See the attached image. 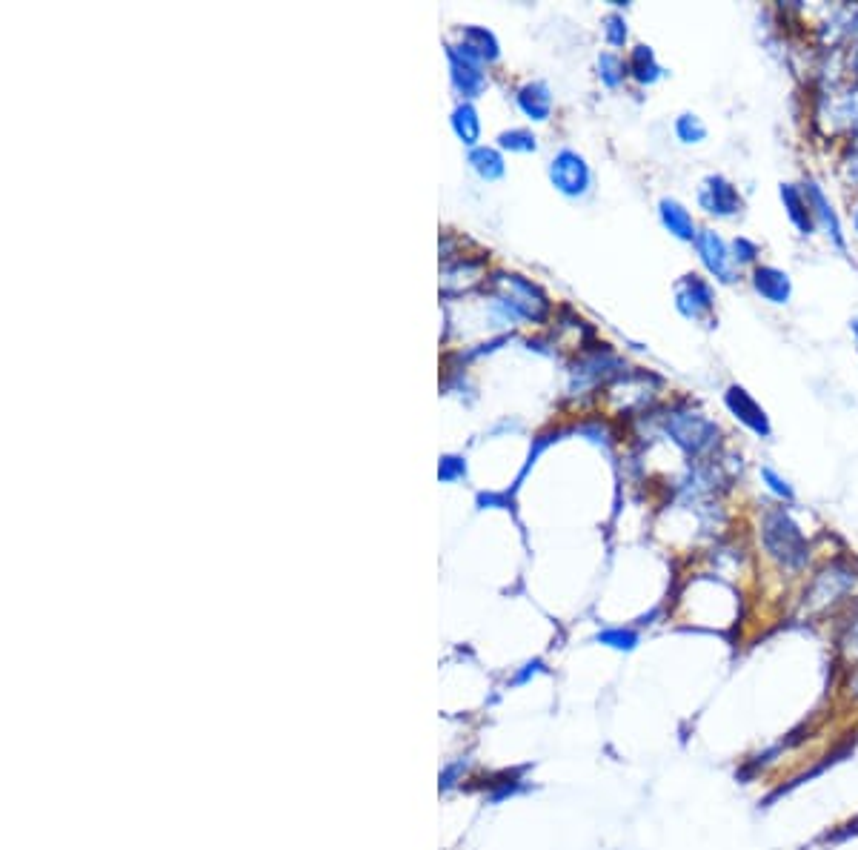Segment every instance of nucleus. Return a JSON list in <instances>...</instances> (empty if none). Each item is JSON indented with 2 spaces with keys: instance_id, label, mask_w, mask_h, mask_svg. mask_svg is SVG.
Here are the masks:
<instances>
[{
  "instance_id": "1",
  "label": "nucleus",
  "mask_w": 858,
  "mask_h": 850,
  "mask_svg": "<svg viewBox=\"0 0 858 850\" xmlns=\"http://www.w3.org/2000/svg\"><path fill=\"white\" fill-rule=\"evenodd\" d=\"M761 547L787 573H801L810 564V541L784 507H770L761 516Z\"/></svg>"
},
{
  "instance_id": "2",
  "label": "nucleus",
  "mask_w": 858,
  "mask_h": 850,
  "mask_svg": "<svg viewBox=\"0 0 858 850\" xmlns=\"http://www.w3.org/2000/svg\"><path fill=\"white\" fill-rule=\"evenodd\" d=\"M664 430L684 453H690L695 458L713 453L715 447H718V441H721L718 438L721 436L718 424L710 421L704 413H698V410H675V413L664 418Z\"/></svg>"
},
{
  "instance_id": "3",
  "label": "nucleus",
  "mask_w": 858,
  "mask_h": 850,
  "mask_svg": "<svg viewBox=\"0 0 858 850\" xmlns=\"http://www.w3.org/2000/svg\"><path fill=\"white\" fill-rule=\"evenodd\" d=\"M858 590V573L844 561H833L824 570H818L813 581L804 590V607L813 613H827L838 602L850 599Z\"/></svg>"
},
{
  "instance_id": "4",
  "label": "nucleus",
  "mask_w": 858,
  "mask_h": 850,
  "mask_svg": "<svg viewBox=\"0 0 858 850\" xmlns=\"http://www.w3.org/2000/svg\"><path fill=\"white\" fill-rule=\"evenodd\" d=\"M675 310L693 324H713L715 290L704 275H684L675 284Z\"/></svg>"
},
{
  "instance_id": "5",
  "label": "nucleus",
  "mask_w": 858,
  "mask_h": 850,
  "mask_svg": "<svg viewBox=\"0 0 858 850\" xmlns=\"http://www.w3.org/2000/svg\"><path fill=\"white\" fill-rule=\"evenodd\" d=\"M695 252H698V261H701V267L713 275L718 284H736L738 281V267L736 261H733V252H730V244L715 232V229L704 227L698 229V235H695L693 241Z\"/></svg>"
},
{
  "instance_id": "6",
  "label": "nucleus",
  "mask_w": 858,
  "mask_h": 850,
  "mask_svg": "<svg viewBox=\"0 0 858 850\" xmlns=\"http://www.w3.org/2000/svg\"><path fill=\"white\" fill-rule=\"evenodd\" d=\"M695 201L698 207L704 209L710 218H721V221H730V218H738L744 212V198L733 181H727L724 175H707L701 181V187L695 192Z\"/></svg>"
},
{
  "instance_id": "7",
  "label": "nucleus",
  "mask_w": 858,
  "mask_h": 850,
  "mask_svg": "<svg viewBox=\"0 0 858 850\" xmlns=\"http://www.w3.org/2000/svg\"><path fill=\"white\" fill-rule=\"evenodd\" d=\"M724 407H727L738 424H741V427H747L753 436L758 438L773 436V424H770V415H767V410H764L756 398H753V393H747L741 384H730V387H727V393H724Z\"/></svg>"
},
{
  "instance_id": "8",
  "label": "nucleus",
  "mask_w": 858,
  "mask_h": 850,
  "mask_svg": "<svg viewBox=\"0 0 858 850\" xmlns=\"http://www.w3.org/2000/svg\"><path fill=\"white\" fill-rule=\"evenodd\" d=\"M550 178L558 192L570 195V198H578L584 195L590 184H593V175H590V166L587 161L572 152V149H561L550 164Z\"/></svg>"
},
{
  "instance_id": "9",
  "label": "nucleus",
  "mask_w": 858,
  "mask_h": 850,
  "mask_svg": "<svg viewBox=\"0 0 858 850\" xmlns=\"http://www.w3.org/2000/svg\"><path fill=\"white\" fill-rule=\"evenodd\" d=\"M801 189H804V195H807V201H810V209H813V215H816L818 229L830 238V244H833L838 252H847V235H844V227H841V221H838V212L833 209V204H830L827 192H824L821 184L813 181V178H804Z\"/></svg>"
},
{
  "instance_id": "10",
  "label": "nucleus",
  "mask_w": 858,
  "mask_h": 850,
  "mask_svg": "<svg viewBox=\"0 0 858 850\" xmlns=\"http://www.w3.org/2000/svg\"><path fill=\"white\" fill-rule=\"evenodd\" d=\"M750 284L761 301L773 304V307H787L793 301V278L790 272L778 270L773 264H756L750 270Z\"/></svg>"
},
{
  "instance_id": "11",
  "label": "nucleus",
  "mask_w": 858,
  "mask_h": 850,
  "mask_svg": "<svg viewBox=\"0 0 858 850\" xmlns=\"http://www.w3.org/2000/svg\"><path fill=\"white\" fill-rule=\"evenodd\" d=\"M778 198H781V204H784V212H787L790 224L798 229V235L810 238L818 229V224L813 209H810V201H807V195H804V189L796 187V184H781V187H778Z\"/></svg>"
},
{
  "instance_id": "12",
  "label": "nucleus",
  "mask_w": 858,
  "mask_h": 850,
  "mask_svg": "<svg viewBox=\"0 0 858 850\" xmlns=\"http://www.w3.org/2000/svg\"><path fill=\"white\" fill-rule=\"evenodd\" d=\"M658 218H661V224H664V229H667L673 238L684 241V244H693L695 235H698V227H695L693 212L684 207L681 201L661 198V201H658Z\"/></svg>"
},
{
  "instance_id": "13",
  "label": "nucleus",
  "mask_w": 858,
  "mask_h": 850,
  "mask_svg": "<svg viewBox=\"0 0 858 850\" xmlns=\"http://www.w3.org/2000/svg\"><path fill=\"white\" fill-rule=\"evenodd\" d=\"M627 66H630V75H633L635 81L644 83V86H653L655 81L664 78V66L655 61V52L650 46H635L633 52H630Z\"/></svg>"
},
{
  "instance_id": "14",
  "label": "nucleus",
  "mask_w": 858,
  "mask_h": 850,
  "mask_svg": "<svg viewBox=\"0 0 858 850\" xmlns=\"http://www.w3.org/2000/svg\"><path fill=\"white\" fill-rule=\"evenodd\" d=\"M518 104L530 115L532 121H547L552 112V95L544 83H527L518 92Z\"/></svg>"
},
{
  "instance_id": "15",
  "label": "nucleus",
  "mask_w": 858,
  "mask_h": 850,
  "mask_svg": "<svg viewBox=\"0 0 858 850\" xmlns=\"http://www.w3.org/2000/svg\"><path fill=\"white\" fill-rule=\"evenodd\" d=\"M673 129H675V138L687 146L704 144V141H707V135H710L707 124H704L695 112H681V115L675 118Z\"/></svg>"
},
{
  "instance_id": "16",
  "label": "nucleus",
  "mask_w": 858,
  "mask_h": 850,
  "mask_svg": "<svg viewBox=\"0 0 858 850\" xmlns=\"http://www.w3.org/2000/svg\"><path fill=\"white\" fill-rule=\"evenodd\" d=\"M595 642L604 647H613L618 653H633L635 647L641 644V636L633 627H604L595 633Z\"/></svg>"
},
{
  "instance_id": "17",
  "label": "nucleus",
  "mask_w": 858,
  "mask_h": 850,
  "mask_svg": "<svg viewBox=\"0 0 858 850\" xmlns=\"http://www.w3.org/2000/svg\"><path fill=\"white\" fill-rule=\"evenodd\" d=\"M758 478H761V484H764L778 501H787V504L796 501V487L790 484V478L781 476L773 464H761V467H758Z\"/></svg>"
},
{
  "instance_id": "18",
  "label": "nucleus",
  "mask_w": 858,
  "mask_h": 850,
  "mask_svg": "<svg viewBox=\"0 0 858 850\" xmlns=\"http://www.w3.org/2000/svg\"><path fill=\"white\" fill-rule=\"evenodd\" d=\"M598 75H601V81L607 83L610 89H615V86H621L624 78L630 75V66H627V61H621L618 55L604 52V55L598 58Z\"/></svg>"
},
{
  "instance_id": "19",
  "label": "nucleus",
  "mask_w": 858,
  "mask_h": 850,
  "mask_svg": "<svg viewBox=\"0 0 858 850\" xmlns=\"http://www.w3.org/2000/svg\"><path fill=\"white\" fill-rule=\"evenodd\" d=\"M472 164H475V169H478L487 181L504 175V158H501L495 149H475V152H472Z\"/></svg>"
},
{
  "instance_id": "20",
  "label": "nucleus",
  "mask_w": 858,
  "mask_h": 850,
  "mask_svg": "<svg viewBox=\"0 0 858 850\" xmlns=\"http://www.w3.org/2000/svg\"><path fill=\"white\" fill-rule=\"evenodd\" d=\"M838 650L847 662L858 667V610L850 616V622L841 627V636H838Z\"/></svg>"
},
{
  "instance_id": "21",
  "label": "nucleus",
  "mask_w": 858,
  "mask_h": 850,
  "mask_svg": "<svg viewBox=\"0 0 858 850\" xmlns=\"http://www.w3.org/2000/svg\"><path fill=\"white\" fill-rule=\"evenodd\" d=\"M730 252H733L736 267L741 270V267H756L761 247H758L756 241H750L747 235H736V238L730 241Z\"/></svg>"
},
{
  "instance_id": "22",
  "label": "nucleus",
  "mask_w": 858,
  "mask_h": 850,
  "mask_svg": "<svg viewBox=\"0 0 858 850\" xmlns=\"http://www.w3.org/2000/svg\"><path fill=\"white\" fill-rule=\"evenodd\" d=\"M455 129L458 135L467 141V144H475L478 141V118H475V109L472 106H461L455 112Z\"/></svg>"
},
{
  "instance_id": "23",
  "label": "nucleus",
  "mask_w": 858,
  "mask_h": 850,
  "mask_svg": "<svg viewBox=\"0 0 858 850\" xmlns=\"http://www.w3.org/2000/svg\"><path fill=\"white\" fill-rule=\"evenodd\" d=\"M501 146L510 149V152H535V135L527 132V129H512V132H504L501 135Z\"/></svg>"
},
{
  "instance_id": "24",
  "label": "nucleus",
  "mask_w": 858,
  "mask_h": 850,
  "mask_svg": "<svg viewBox=\"0 0 858 850\" xmlns=\"http://www.w3.org/2000/svg\"><path fill=\"white\" fill-rule=\"evenodd\" d=\"M604 38H607V43H613V46H624V43H627V23H624L621 15H610V18L604 21Z\"/></svg>"
},
{
  "instance_id": "25",
  "label": "nucleus",
  "mask_w": 858,
  "mask_h": 850,
  "mask_svg": "<svg viewBox=\"0 0 858 850\" xmlns=\"http://www.w3.org/2000/svg\"><path fill=\"white\" fill-rule=\"evenodd\" d=\"M538 673H544V662H541V659H532V662L524 664V667L512 676V687L527 685V682H532Z\"/></svg>"
},
{
  "instance_id": "26",
  "label": "nucleus",
  "mask_w": 858,
  "mask_h": 850,
  "mask_svg": "<svg viewBox=\"0 0 858 850\" xmlns=\"http://www.w3.org/2000/svg\"><path fill=\"white\" fill-rule=\"evenodd\" d=\"M464 770H467V762H464V759H458V762L447 765V768H444V773H441V790L455 788V785H458V779L464 776Z\"/></svg>"
},
{
  "instance_id": "27",
  "label": "nucleus",
  "mask_w": 858,
  "mask_h": 850,
  "mask_svg": "<svg viewBox=\"0 0 858 850\" xmlns=\"http://www.w3.org/2000/svg\"><path fill=\"white\" fill-rule=\"evenodd\" d=\"M847 175H850V181L858 187V144H856V152H853V158H850V164H847Z\"/></svg>"
},
{
  "instance_id": "28",
  "label": "nucleus",
  "mask_w": 858,
  "mask_h": 850,
  "mask_svg": "<svg viewBox=\"0 0 858 850\" xmlns=\"http://www.w3.org/2000/svg\"><path fill=\"white\" fill-rule=\"evenodd\" d=\"M850 335H853V344H856V353H858V315L850 321Z\"/></svg>"
},
{
  "instance_id": "29",
  "label": "nucleus",
  "mask_w": 858,
  "mask_h": 850,
  "mask_svg": "<svg viewBox=\"0 0 858 850\" xmlns=\"http://www.w3.org/2000/svg\"><path fill=\"white\" fill-rule=\"evenodd\" d=\"M850 690H853V696L858 699V667H853V676H850Z\"/></svg>"
},
{
  "instance_id": "30",
  "label": "nucleus",
  "mask_w": 858,
  "mask_h": 850,
  "mask_svg": "<svg viewBox=\"0 0 858 850\" xmlns=\"http://www.w3.org/2000/svg\"><path fill=\"white\" fill-rule=\"evenodd\" d=\"M850 66H853V72H856V78H858V46L850 52Z\"/></svg>"
},
{
  "instance_id": "31",
  "label": "nucleus",
  "mask_w": 858,
  "mask_h": 850,
  "mask_svg": "<svg viewBox=\"0 0 858 850\" xmlns=\"http://www.w3.org/2000/svg\"><path fill=\"white\" fill-rule=\"evenodd\" d=\"M853 229H856V235H858V201H856V207H853Z\"/></svg>"
}]
</instances>
